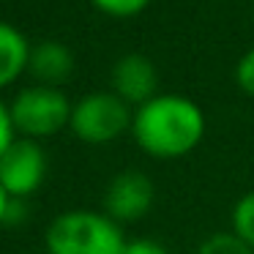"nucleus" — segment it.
Listing matches in <instances>:
<instances>
[{
    "mask_svg": "<svg viewBox=\"0 0 254 254\" xmlns=\"http://www.w3.org/2000/svg\"><path fill=\"white\" fill-rule=\"evenodd\" d=\"M96 11L112 19H134L153 3V0H88Z\"/></svg>",
    "mask_w": 254,
    "mask_h": 254,
    "instance_id": "obj_12",
    "label": "nucleus"
},
{
    "mask_svg": "<svg viewBox=\"0 0 254 254\" xmlns=\"http://www.w3.org/2000/svg\"><path fill=\"white\" fill-rule=\"evenodd\" d=\"M197 254H254V249L230 230V232H213V235H208L199 243Z\"/></svg>",
    "mask_w": 254,
    "mask_h": 254,
    "instance_id": "obj_11",
    "label": "nucleus"
},
{
    "mask_svg": "<svg viewBox=\"0 0 254 254\" xmlns=\"http://www.w3.org/2000/svg\"><path fill=\"white\" fill-rule=\"evenodd\" d=\"M110 82H112V93L121 96L128 107L137 110L139 104L159 96V68L142 52H126L112 66Z\"/></svg>",
    "mask_w": 254,
    "mask_h": 254,
    "instance_id": "obj_7",
    "label": "nucleus"
},
{
    "mask_svg": "<svg viewBox=\"0 0 254 254\" xmlns=\"http://www.w3.org/2000/svg\"><path fill=\"white\" fill-rule=\"evenodd\" d=\"M28 74L39 85L61 88V85L68 82L71 74H74V52L68 50L63 41H39V44L30 50Z\"/></svg>",
    "mask_w": 254,
    "mask_h": 254,
    "instance_id": "obj_8",
    "label": "nucleus"
},
{
    "mask_svg": "<svg viewBox=\"0 0 254 254\" xmlns=\"http://www.w3.org/2000/svg\"><path fill=\"white\" fill-rule=\"evenodd\" d=\"M123 254H170V252L153 238H134V241H126Z\"/></svg>",
    "mask_w": 254,
    "mask_h": 254,
    "instance_id": "obj_14",
    "label": "nucleus"
},
{
    "mask_svg": "<svg viewBox=\"0 0 254 254\" xmlns=\"http://www.w3.org/2000/svg\"><path fill=\"white\" fill-rule=\"evenodd\" d=\"M30 41L17 25L0 19V90L14 85L25 71L30 61Z\"/></svg>",
    "mask_w": 254,
    "mask_h": 254,
    "instance_id": "obj_9",
    "label": "nucleus"
},
{
    "mask_svg": "<svg viewBox=\"0 0 254 254\" xmlns=\"http://www.w3.org/2000/svg\"><path fill=\"white\" fill-rule=\"evenodd\" d=\"M205 112L194 99L181 93H159L139 104L131 118V137L150 159H183L205 137Z\"/></svg>",
    "mask_w": 254,
    "mask_h": 254,
    "instance_id": "obj_1",
    "label": "nucleus"
},
{
    "mask_svg": "<svg viewBox=\"0 0 254 254\" xmlns=\"http://www.w3.org/2000/svg\"><path fill=\"white\" fill-rule=\"evenodd\" d=\"M123 227L104 210H66L44 232L47 254H123Z\"/></svg>",
    "mask_w": 254,
    "mask_h": 254,
    "instance_id": "obj_2",
    "label": "nucleus"
},
{
    "mask_svg": "<svg viewBox=\"0 0 254 254\" xmlns=\"http://www.w3.org/2000/svg\"><path fill=\"white\" fill-rule=\"evenodd\" d=\"M230 224H232V232H235L238 238H243V241L254 249V189L246 191L235 202L232 216H230Z\"/></svg>",
    "mask_w": 254,
    "mask_h": 254,
    "instance_id": "obj_10",
    "label": "nucleus"
},
{
    "mask_svg": "<svg viewBox=\"0 0 254 254\" xmlns=\"http://www.w3.org/2000/svg\"><path fill=\"white\" fill-rule=\"evenodd\" d=\"M8 205H11V197H8V191L3 189V183H0V227L6 224V216H8Z\"/></svg>",
    "mask_w": 254,
    "mask_h": 254,
    "instance_id": "obj_16",
    "label": "nucleus"
},
{
    "mask_svg": "<svg viewBox=\"0 0 254 254\" xmlns=\"http://www.w3.org/2000/svg\"><path fill=\"white\" fill-rule=\"evenodd\" d=\"M14 139H17V131H14V123H11V112H8V104L0 101V153H3Z\"/></svg>",
    "mask_w": 254,
    "mask_h": 254,
    "instance_id": "obj_15",
    "label": "nucleus"
},
{
    "mask_svg": "<svg viewBox=\"0 0 254 254\" xmlns=\"http://www.w3.org/2000/svg\"><path fill=\"white\" fill-rule=\"evenodd\" d=\"M252 11H254V6H252Z\"/></svg>",
    "mask_w": 254,
    "mask_h": 254,
    "instance_id": "obj_17",
    "label": "nucleus"
},
{
    "mask_svg": "<svg viewBox=\"0 0 254 254\" xmlns=\"http://www.w3.org/2000/svg\"><path fill=\"white\" fill-rule=\"evenodd\" d=\"M153 202H156V186L139 170L118 172L104 189V213L112 216L118 224L145 219L153 208Z\"/></svg>",
    "mask_w": 254,
    "mask_h": 254,
    "instance_id": "obj_6",
    "label": "nucleus"
},
{
    "mask_svg": "<svg viewBox=\"0 0 254 254\" xmlns=\"http://www.w3.org/2000/svg\"><path fill=\"white\" fill-rule=\"evenodd\" d=\"M47 153L39 139L17 137L0 153V183L14 199H28L41 189L47 178Z\"/></svg>",
    "mask_w": 254,
    "mask_h": 254,
    "instance_id": "obj_5",
    "label": "nucleus"
},
{
    "mask_svg": "<svg viewBox=\"0 0 254 254\" xmlns=\"http://www.w3.org/2000/svg\"><path fill=\"white\" fill-rule=\"evenodd\" d=\"M134 107H128L112 90L85 93L71 107V134L85 145H110L126 131H131Z\"/></svg>",
    "mask_w": 254,
    "mask_h": 254,
    "instance_id": "obj_4",
    "label": "nucleus"
},
{
    "mask_svg": "<svg viewBox=\"0 0 254 254\" xmlns=\"http://www.w3.org/2000/svg\"><path fill=\"white\" fill-rule=\"evenodd\" d=\"M71 107V99L61 88L33 82L14 96V101L8 104V112H11L17 137L44 139L68 128Z\"/></svg>",
    "mask_w": 254,
    "mask_h": 254,
    "instance_id": "obj_3",
    "label": "nucleus"
},
{
    "mask_svg": "<svg viewBox=\"0 0 254 254\" xmlns=\"http://www.w3.org/2000/svg\"><path fill=\"white\" fill-rule=\"evenodd\" d=\"M235 85L241 88V93L254 99V47L246 50L235 63Z\"/></svg>",
    "mask_w": 254,
    "mask_h": 254,
    "instance_id": "obj_13",
    "label": "nucleus"
}]
</instances>
